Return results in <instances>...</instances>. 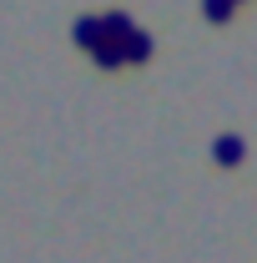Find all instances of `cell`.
I'll return each mask as SVG.
<instances>
[{
    "instance_id": "3957f363",
    "label": "cell",
    "mask_w": 257,
    "mask_h": 263,
    "mask_svg": "<svg viewBox=\"0 0 257 263\" xmlns=\"http://www.w3.org/2000/svg\"><path fill=\"white\" fill-rule=\"evenodd\" d=\"M71 35H76V46L96 51V46H101V15H81V21L71 26Z\"/></svg>"
},
{
    "instance_id": "5b68a950",
    "label": "cell",
    "mask_w": 257,
    "mask_h": 263,
    "mask_svg": "<svg viewBox=\"0 0 257 263\" xmlns=\"http://www.w3.org/2000/svg\"><path fill=\"white\" fill-rule=\"evenodd\" d=\"M121 46H126V61H152V35L146 31H131Z\"/></svg>"
},
{
    "instance_id": "6da1fadb",
    "label": "cell",
    "mask_w": 257,
    "mask_h": 263,
    "mask_svg": "<svg viewBox=\"0 0 257 263\" xmlns=\"http://www.w3.org/2000/svg\"><path fill=\"white\" fill-rule=\"evenodd\" d=\"M242 152H247V142H242V137H237V132H222V137H217V142H212V157H217V162H222V167H232V162H242Z\"/></svg>"
},
{
    "instance_id": "277c9868",
    "label": "cell",
    "mask_w": 257,
    "mask_h": 263,
    "mask_svg": "<svg viewBox=\"0 0 257 263\" xmlns=\"http://www.w3.org/2000/svg\"><path fill=\"white\" fill-rule=\"evenodd\" d=\"M91 56H96V66L116 71V66H126V46H121V41H106V35H101V46L91 51Z\"/></svg>"
},
{
    "instance_id": "8992f818",
    "label": "cell",
    "mask_w": 257,
    "mask_h": 263,
    "mask_svg": "<svg viewBox=\"0 0 257 263\" xmlns=\"http://www.w3.org/2000/svg\"><path fill=\"white\" fill-rule=\"evenodd\" d=\"M202 10H207V21H232V10H237V0H202Z\"/></svg>"
},
{
    "instance_id": "7a4b0ae2",
    "label": "cell",
    "mask_w": 257,
    "mask_h": 263,
    "mask_svg": "<svg viewBox=\"0 0 257 263\" xmlns=\"http://www.w3.org/2000/svg\"><path fill=\"white\" fill-rule=\"evenodd\" d=\"M131 31H136V21H131L126 10H106V15H101V35H106V41H126Z\"/></svg>"
}]
</instances>
